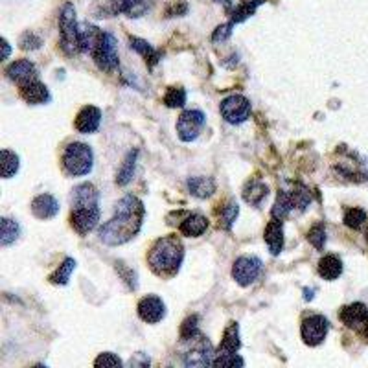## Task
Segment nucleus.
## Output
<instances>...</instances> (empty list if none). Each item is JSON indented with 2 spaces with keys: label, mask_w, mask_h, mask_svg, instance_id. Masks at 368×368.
<instances>
[{
  "label": "nucleus",
  "mask_w": 368,
  "mask_h": 368,
  "mask_svg": "<svg viewBox=\"0 0 368 368\" xmlns=\"http://www.w3.org/2000/svg\"><path fill=\"white\" fill-rule=\"evenodd\" d=\"M101 111L94 105H87L78 113L74 120V127L83 134H92L100 129Z\"/></svg>",
  "instance_id": "nucleus-17"
},
{
  "label": "nucleus",
  "mask_w": 368,
  "mask_h": 368,
  "mask_svg": "<svg viewBox=\"0 0 368 368\" xmlns=\"http://www.w3.org/2000/svg\"><path fill=\"white\" fill-rule=\"evenodd\" d=\"M264 238L269 247V253L273 254V256H278V254L282 253V249H284V221L273 219V221L265 227Z\"/></svg>",
  "instance_id": "nucleus-20"
},
{
  "label": "nucleus",
  "mask_w": 368,
  "mask_h": 368,
  "mask_svg": "<svg viewBox=\"0 0 368 368\" xmlns=\"http://www.w3.org/2000/svg\"><path fill=\"white\" fill-rule=\"evenodd\" d=\"M260 4H264V0H245L243 4H239L238 8L230 11V24L236 26L249 19L250 15H254V11H256Z\"/></svg>",
  "instance_id": "nucleus-31"
},
{
  "label": "nucleus",
  "mask_w": 368,
  "mask_h": 368,
  "mask_svg": "<svg viewBox=\"0 0 368 368\" xmlns=\"http://www.w3.org/2000/svg\"><path fill=\"white\" fill-rule=\"evenodd\" d=\"M186 104V90L181 87H169L164 94V105L169 109H177Z\"/></svg>",
  "instance_id": "nucleus-35"
},
{
  "label": "nucleus",
  "mask_w": 368,
  "mask_h": 368,
  "mask_svg": "<svg viewBox=\"0 0 368 368\" xmlns=\"http://www.w3.org/2000/svg\"><path fill=\"white\" fill-rule=\"evenodd\" d=\"M144 223V204L133 194H125L116 203L115 215L100 229V241L109 247H118L139 234Z\"/></svg>",
  "instance_id": "nucleus-1"
},
{
  "label": "nucleus",
  "mask_w": 368,
  "mask_h": 368,
  "mask_svg": "<svg viewBox=\"0 0 368 368\" xmlns=\"http://www.w3.org/2000/svg\"><path fill=\"white\" fill-rule=\"evenodd\" d=\"M20 236V225L17 223L15 219L11 218H2L0 219V241L2 247H10L19 239Z\"/></svg>",
  "instance_id": "nucleus-28"
},
{
  "label": "nucleus",
  "mask_w": 368,
  "mask_h": 368,
  "mask_svg": "<svg viewBox=\"0 0 368 368\" xmlns=\"http://www.w3.org/2000/svg\"><path fill=\"white\" fill-rule=\"evenodd\" d=\"M10 54H11L10 43H8L6 39H2V61L8 59V57H10Z\"/></svg>",
  "instance_id": "nucleus-44"
},
{
  "label": "nucleus",
  "mask_w": 368,
  "mask_h": 368,
  "mask_svg": "<svg viewBox=\"0 0 368 368\" xmlns=\"http://www.w3.org/2000/svg\"><path fill=\"white\" fill-rule=\"evenodd\" d=\"M215 2H219V4H223L227 10L232 11V0H215Z\"/></svg>",
  "instance_id": "nucleus-45"
},
{
  "label": "nucleus",
  "mask_w": 368,
  "mask_h": 368,
  "mask_svg": "<svg viewBox=\"0 0 368 368\" xmlns=\"http://www.w3.org/2000/svg\"><path fill=\"white\" fill-rule=\"evenodd\" d=\"M212 367L241 368V367H245V361H243V358H239L238 353H223V355H215Z\"/></svg>",
  "instance_id": "nucleus-39"
},
{
  "label": "nucleus",
  "mask_w": 368,
  "mask_h": 368,
  "mask_svg": "<svg viewBox=\"0 0 368 368\" xmlns=\"http://www.w3.org/2000/svg\"><path fill=\"white\" fill-rule=\"evenodd\" d=\"M232 28H234V26L230 24V22L218 26L214 30V34H212V41H214V43H223V41H227L230 35H232Z\"/></svg>",
  "instance_id": "nucleus-43"
},
{
  "label": "nucleus",
  "mask_w": 368,
  "mask_h": 368,
  "mask_svg": "<svg viewBox=\"0 0 368 368\" xmlns=\"http://www.w3.org/2000/svg\"><path fill=\"white\" fill-rule=\"evenodd\" d=\"M204 124H206V115L199 109H188L183 111L177 120V133L183 142H194L203 131Z\"/></svg>",
  "instance_id": "nucleus-8"
},
{
  "label": "nucleus",
  "mask_w": 368,
  "mask_h": 368,
  "mask_svg": "<svg viewBox=\"0 0 368 368\" xmlns=\"http://www.w3.org/2000/svg\"><path fill=\"white\" fill-rule=\"evenodd\" d=\"M326 239H328V234H326V227L324 223H317L311 227V230L308 232V241L313 245L317 250H323L324 245H326Z\"/></svg>",
  "instance_id": "nucleus-38"
},
{
  "label": "nucleus",
  "mask_w": 368,
  "mask_h": 368,
  "mask_svg": "<svg viewBox=\"0 0 368 368\" xmlns=\"http://www.w3.org/2000/svg\"><path fill=\"white\" fill-rule=\"evenodd\" d=\"M70 204L72 206H98V190L94 188V184L83 183L72 188Z\"/></svg>",
  "instance_id": "nucleus-21"
},
{
  "label": "nucleus",
  "mask_w": 368,
  "mask_h": 368,
  "mask_svg": "<svg viewBox=\"0 0 368 368\" xmlns=\"http://www.w3.org/2000/svg\"><path fill=\"white\" fill-rule=\"evenodd\" d=\"M129 45H131V48L136 52V54H140L142 57H144V61L148 63V69L153 70V66L159 63L162 52L155 50L153 46H151L148 41L140 39V37H133V35L129 37Z\"/></svg>",
  "instance_id": "nucleus-25"
},
{
  "label": "nucleus",
  "mask_w": 368,
  "mask_h": 368,
  "mask_svg": "<svg viewBox=\"0 0 368 368\" xmlns=\"http://www.w3.org/2000/svg\"><path fill=\"white\" fill-rule=\"evenodd\" d=\"M146 10H148L146 0H100L98 6V11L104 13L101 17H140Z\"/></svg>",
  "instance_id": "nucleus-10"
},
{
  "label": "nucleus",
  "mask_w": 368,
  "mask_h": 368,
  "mask_svg": "<svg viewBox=\"0 0 368 368\" xmlns=\"http://www.w3.org/2000/svg\"><path fill=\"white\" fill-rule=\"evenodd\" d=\"M116 271H118L120 276H122V278H125V282L129 284L131 291H134V289H136V273H134V271H131L127 265H125V271H124V264H122V262H116Z\"/></svg>",
  "instance_id": "nucleus-41"
},
{
  "label": "nucleus",
  "mask_w": 368,
  "mask_h": 368,
  "mask_svg": "<svg viewBox=\"0 0 368 368\" xmlns=\"http://www.w3.org/2000/svg\"><path fill=\"white\" fill-rule=\"evenodd\" d=\"M61 164H63V171L69 177H85V175H89L92 171L94 153L83 142H72L63 151Z\"/></svg>",
  "instance_id": "nucleus-3"
},
{
  "label": "nucleus",
  "mask_w": 368,
  "mask_h": 368,
  "mask_svg": "<svg viewBox=\"0 0 368 368\" xmlns=\"http://www.w3.org/2000/svg\"><path fill=\"white\" fill-rule=\"evenodd\" d=\"M186 186L190 194L197 199H208L215 192V181L212 177H190Z\"/></svg>",
  "instance_id": "nucleus-24"
},
{
  "label": "nucleus",
  "mask_w": 368,
  "mask_h": 368,
  "mask_svg": "<svg viewBox=\"0 0 368 368\" xmlns=\"http://www.w3.org/2000/svg\"><path fill=\"white\" fill-rule=\"evenodd\" d=\"M365 223H367V214H365V210L348 208L344 212V225L350 227V229L353 230L363 229Z\"/></svg>",
  "instance_id": "nucleus-37"
},
{
  "label": "nucleus",
  "mask_w": 368,
  "mask_h": 368,
  "mask_svg": "<svg viewBox=\"0 0 368 368\" xmlns=\"http://www.w3.org/2000/svg\"><path fill=\"white\" fill-rule=\"evenodd\" d=\"M139 153L140 151L134 148V150H131L129 153L125 155L122 168L118 169V175H116V184L118 186H125V184L131 183L134 175V168H136V160H139Z\"/></svg>",
  "instance_id": "nucleus-27"
},
{
  "label": "nucleus",
  "mask_w": 368,
  "mask_h": 368,
  "mask_svg": "<svg viewBox=\"0 0 368 368\" xmlns=\"http://www.w3.org/2000/svg\"><path fill=\"white\" fill-rule=\"evenodd\" d=\"M339 318L343 320L348 328L355 330L358 334L368 339V308L365 304L355 302L350 306H344L339 313Z\"/></svg>",
  "instance_id": "nucleus-13"
},
{
  "label": "nucleus",
  "mask_w": 368,
  "mask_h": 368,
  "mask_svg": "<svg viewBox=\"0 0 368 368\" xmlns=\"http://www.w3.org/2000/svg\"><path fill=\"white\" fill-rule=\"evenodd\" d=\"M291 208H293V203H291V199H289L288 192L280 190L278 195H276V199H274L271 215H273V219H280V221H284V219L289 215V212H291Z\"/></svg>",
  "instance_id": "nucleus-32"
},
{
  "label": "nucleus",
  "mask_w": 368,
  "mask_h": 368,
  "mask_svg": "<svg viewBox=\"0 0 368 368\" xmlns=\"http://www.w3.org/2000/svg\"><path fill=\"white\" fill-rule=\"evenodd\" d=\"M92 59L98 65V69L104 72H115L120 66L118 59V46H116V37L111 31H101V37L98 45L92 50Z\"/></svg>",
  "instance_id": "nucleus-5"
},
{
  "label": "nucleus",
  "mask_w": 368,
  "mask_h": 368,
  "mask_svg": "<svg viewBox=\"0 0 368 368\" xmlns=\"http://www.w3.org/2000/svg\"><path fill=\"white\" fill-rule=\"evenodd\" d=\"M241 195H243L245 203L250 204V206H254V208H256V206H260V204L267 199L269 186L264 183V181L253 179V181H249V183L245 184Z\"/></svg>",
  "instance_id": "nucleus-22"
},
{
  "label": "nucleus",
  "mask_w": 368,
  "mask_h": 368,
  "mask_svg": "<svg viewBox=\"0 0 368 368\" xmlns=\"http://www.w3.org/2000/svg\"><path fill=\"white\" fill-rule=\"evenodd\" d=\"M184 260V247L177 236H164L153 243L148 253V264L155 274L159 276H175Z\"/></svg>",
  "instance_id": "nucleus-2"
},
{
  "label": "nucleus",
  "mask_w": 368,
  "mask_h": 368,
  "mask_svg": "<svg viewBox=\"0 0 368 368\" xmlns=\"http://www.w3.org/2000/svg\"><path fill=\"white\" fill-rule=\"evenodd\" d=\"M241 348V339H239V326L238 323H230L225 330L223 341L219 344L218 353L215 355H223V353H236Z\"/></svg>",
  "instance_id": "nucleus-26"
},
{
  "label": "nucleus",
  "mask_w": 368,
  "mask_h": 368,
  "mask_svg": "<svg viewBox=\"0 0 368 368\" xmlns=\"http://www.w3.org/2000/svg\"><path fill=\"white\" fill-rule=\"evenodd\" d=\"M288 195L289 199H291V203H293V208H299V210L308 208V204L311 203V199H313L306 186H297V188H293L291 192H288Z\"/></svg>",
  "instance_id": "nucleus-34"
},
{
  "label": "nucleus",
  "mask_w": 368,
  "mask_h": 368,
  "mask_svg": "<svg viewBox=\"0 0 368 368\" xmlns=\"http://www.w3.org/2000/svg\"><path fill=\"white\" fill-rule=\"evenodd\" d=\"M59 43L66 55L81 54L80 50V24L76 19L74 6L66 2L59 15Z\"/></svg>",
  "instance_id": "nucleus-4"
},
{
  "label": "nucleus",
  "mask_w": 368,
  "mask_h": 368,
  "mask_svg": "<svg viewBox=\"0 0 368 368\" xmlns=\"http://www.w3.org/2000/svg\"><path fill=\"white\" fill-rule=\"evenodd\" d=\"M262 271H264L262 260L258 256L247 254V256H241V258L234 262V265H232V278L241 288H249L262 276Z\"/></svg>",
  "instance_id": "nucleus-7"
},
{
  "label": "nucleus",
  "mask_w": 368,
  "mask_h": 368,
  "mask_svg": "<svg viewBox=\"0 0 368 368\" xmlns=\"http://www.w3.org/2000/svg\"><path fill=\"white\" fill-rule=\"evenodd\" d=\"M98 221H100L98 206H72L70 210V225L76 230V234H90L98 227Z\"/></svg>",
  "instance_id": "nucleus-11"
},
{
  "label": "nucleus",
  "mask_w": 368,
  "mask_h": 368,
  "mask_svg": "<svg viewBox=\"0 0 368 368\" xmlns=\"http://www.w3.org/2000/svg\"><path fill=\"white\" fill-rule=\"evenodd\" d=\"M31 214L37 219H52L59 214V203L52 194H41L31 201Z\"/></svg>",
  "instance_id": "nucleus-19"
},
{
  "label": "nucleus",
  "mask_w": 368,
  "mask_h": 368,
  "mask_svg": "<svg viewBox=\"0 0 368 368\" xmlns=\"http://www.w3.org/2000/svg\"><path fill=\"white\" fill-rule=\"evenodd\" d=\"M6 76H8L13 83L19 85V87L39 80V78H37V69H35V65L30 59H19L15 61V63H11V65L6 69Z\"/></svg>",
  "instance_id": "nucleus-15"
},
{
  "label": "nucleus",
  "mask_w": 368,
  "mask_h": 368,
  "mask_svg": "<svg viewBox=\"0 0 368 368\" xmlns=\"http://www.w3.org/2000/svg\"><path fill=\"white\" fill-rule=\"evenodd\" d=\"M199 335V317L197 315H190L184 318L183 326H181V341H190Z\"/></svg>",
  "instance_id": "nucleus-36"
},
{
  "label": "nucleus",
  "mask_w": 368,
  "mask_h": 368,
  "mask_svg": "<svg viewBox=\"0 0 368 368\" xmlns=\"http://www.w3.org/2000/svg\"><path fill=\"white\" fill-rule=\"evenodd\" d=\"M238 214H239V206L238 203H234V201H227L225 204H221L218 208V221L219 225H221V229L225 230L232 229V225H234Z\"/></svg>",
  "instance_id": "nucleus-30"
},
{
  "label": "nucleus",
  "mask_w": 368,
  "mask_h": 368,
  "mask_svg": "<svg viewBox=\"0 0 368 368\" xmlns=\"http://www.w3.org/2000/svg\"><path fill=\"white\" fill-rule=\"evenodd\" d=\"M20 159L13 151L2 150L0 151V175L2 179H11L19 171Z\"/></svg>",
  "instance_id": "nucleus-29"
},
{
  "label": "nucleus",
  "mask_w": 368,
  "mask_h": 368,
  "mask_svg": "<svg viewBox=\"0 0 368 368\" xmlns=\"http://www.w3.org/2000/svg\"><path fill=\"white\" fill-rule=\"evenodd\" d=\"M96 367H124V361L113 352H104L94 359Z\"/></svg>",
  "instance_id": "nucleus-40"
},
{
  "label": "nucleus",
  "mask_w": 368,
  "mask_h": 368,
  "mask_svg": "<svg viewBox=\"0 0 368 368\" xmlns=\"http://www.w3.org/2000/svg\"><path fill=\"white\" fill-rule=\"evenodd\" d=\"M76 269V260L74 258H65L61 262V265L57 267L54 274H50V282L55 285H66L70 280V274L74 273Z\"/></svg>",
  "instance_id": "nucleus-33"
},
{
  "label": "nucleus",
  "mask_w": 368,
  "mask_h": 368,
  "mask_svg": "<svg viewBox=\"0 0 368 368\" xmlns=\"http://www.w3.org/2000/svg\"><path fill=\"white\" fill-rule=\"evenodd\" d=\"M20 89V98L30 105H43V104H50L52 94L50 90L46 89L45 83H41L39 80L31 81L28 85H22Z\"/></svg>",
  "instance_id": "nucleus-18"
},
{
  "label": "nucleus",
  "mask_w": 368,
  "mask_h": 368,
  "mask_svg": "<svg viewBox=\"0 0 368 368\" xmlns=\"http://www.w3.org/2000/svg\"><path fill=\"white\" fill-rule=\"evenodd\" d=\"M208 225L210 221L206 219V215L199 214V212H186L181 219L179 230L186 238H199L208 230Z\"/></svg>",
  "instance_id": "nucleus-16"
},
{
  "label": "nucleus",
  "mask_w": 368,
  "mask_h": 368,
  "mask_svg": "<svg viewBox=\"0 0 368 368\" xmlns=\"http://www.w3.org/2000/svg\"><path fill=\"white\" fill-rule=\"evenodd\" d=\"M41 46V39L31 31H26L24 35H20V48L24 50H35Z\"/></svg>",
  "instance_id": "nucleus-42"
},
{
  "label": "nucleus",
  "mask_w": 368,
  "mask_h": 368,
  "mask_svg": "<svg viewBox=\"0 0 368 368\" xmlns=\"http://www.w3.org/2000/svg\"><path fill=\"white\" fill-rule=\"evenodd\" d=\"M317 271L320 278L332 282V280H337L339 276L343 274V262H341V258L335 256V254H328V256L320 258V262H318L317 265Z\"/></svg>",
  "instance_id": "nucleus-23"
},
{
  "label": "nucleus",
  "mask_w": 368,
  "mask_h": 368,
  "mask_svg": "<svg viewBox=\"0 0 368 368\" xmlns=\"http://www.w3.org/2000/svg\"><path fill=\"white\" fill-rule=\"evenodd\" d=\"M166 315V304L157 295H148L139 302V317L148 324L160 323Z\"/></svg>",
  "instance_id": "nucleus-14"
},
{
  "label": "nucleus",
  "mask_w": 368,
  "mask_h": 368,
  "mask_svg": "<svg viewBox=\"0 0 368 368\" xmlns=\"http://www.w3.org/2000/svg\"><path fill=\"white\" fill-rule=\"evenodd\" d=\"M330 323L328 318L323 315H309L302 320V328H300V335L302 341L308 346H318L324 343V339L328 335Z\"/></svg>",
  "instance_id": "nucleus-12"
},
{
  "label": "nucleus",
  "mask_w": 368,
  "mask_h": 368,
  "mask_svg": "<svg viewBox=\"0 0 368 368\" xmlns=\"http://www.w3.org/2000/svg\"><path fill=\"white\" fill-rule=\"evenodd\" d=\"M304 293H306V295H304V299H306V300L313 299V291H311V289L306 288V289H304Z\"/></svg>",
  "instance_id": "nucleus-46"
},
{
  "label": "nucleus",
  "mask_w": 368,
  "mask_h": 368,
  "mask_svg": "<svg viewBox=\"0 0 368 368\" xmlns=\"http://www.w3.org/2000/svg\"><path fill=\"white\" fill-rule=\"evenodd\" d=\"M183 343L190 344V348L183 355V363L186 367H212L218 352H215V348L212 346L208 339L197 335L195 339L183 341Z\"/></svg>",
  "instance_id": "nucleus-6"
},
{
  "label": "nucleus",
  "mask_w": 368,
  "mask_h": 368,
  "mask_svg": "<svg viewBox=\"0 0 368 368\" xmlns=\"http://www.w3.org/2000/svg\"><path fill=\"white\" fill-rule=\"evenodd\" d=\"M219 113L223 116L229 124L239 125L243 124L245 120H249L250 113H253V107H250V101L241 94H232L229 98H225L219 105Z\"/></svg>",
  "instance_id": "nucleus-9"
}]
</instances>
